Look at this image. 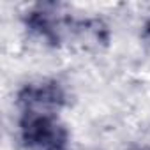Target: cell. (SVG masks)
<instances>
[{
    "mask_svg": "<svg viewBox=\"0 0 150 150\" xmlns=\"http://www.w3.org/2000/svg\"><path fill=\"white\" fill-rule=\"evenodd\" d=\"M23 141L32 150H65L67 132L48 113L27 111L21 120Z\"/></svg>",
    "mask_w": 150,
    "mask_h": 150,
    "instance_id": "obj_1",
    "label": "cell"
}]
</instances>
